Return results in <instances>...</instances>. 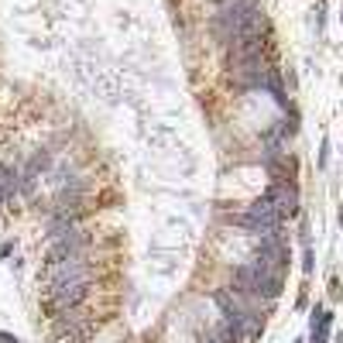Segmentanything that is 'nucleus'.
Masks as SVG:
<instances>
[{
  "label": "nucleus",
  "instance_id": "f257e3e1",
  "mask_svg": "<svg viewBox=\"0 0 343 343\" xmlns=\"http://www.w3.org/2000/svg\"><path fill=\"white\" fill-rule=\"evenodd\" d=\"M258 14H264L258 0H230L227 7H220L217 17H213V34H217V41H223V45L237 41L240 34L251 28V21L258 17Z\"/></svg>",
  "mask_w": 343,
  "mask_h": 343
},
{
  "label": "nucleus",
  "instance_id": "20e7f679",
  "mask_svg": "<svg viewBox=\"0 0 343 343\" xmlns=\"http://www.w3.org/2000/svg\"><path fill=\"white\" fill-rule=\"evenodd\" d=\"M268 196H271V203H274V209H278V217H295V213H298V196H295V189H292V185L274 182Z\"/></svg>",
  "mask_w": 343,
  "mask_h": 343
},
{
  "label": "nucleus",
  "instance_id": "423d86ee",
  "mask_svg": "<svg viewBox=\"0 0 343 343\" xmlns=\"http://www.w3.org/2000/svg\"><path fill=\"white\" fill-rule=\"evenodd\" d=\"M11 192H14V179H11V172L0 165V199H7Z\"/></svg>",
  "mask_w": 343,
  "mask_h": 343
},
{
  "label": "nucleus",
  "instance_id": "0eeeda50",
  "mask_svg": "<svg viewBox=\"0 0 343 343\" xmlns=\"http://www.w3.org/2000/svg\"><path fill=\"white\" fill-rule=\"evenodd\" d=\"M0 343H21L17 336H11V333H0Z\"/></svg>",
  "mask_w": 343,
  "mask_h": 343
},
{
  "label": "nucleus",
  "instance_id": "f03ea898",
  "mask_svg": "<svg viewBox=\"0 0 343 343\" xmlns=\"http://www.w3.org/2000/svg\"><path fill=\"white\" fill-rule=\"evenodd\" d=\"M82 295H86V282H69V285L48 288V302H52L55 312H69V309L76 306Z\"/></svg>",
  "mask_w": 343,
  "mask_h": 343
},
{
  "label": "nucleus",
  "instance_id": "7ed1b4c3",
  "mask_svg": "<svg viewBox=\"0 0 343 343\" xmlns=\"http://www.w3.org/2000/svg\"><path fill=\"white\" fill-rule=\"evenodd\" d=\"M254 261L261 264V268H268V271L282 274V268H285V261H288V251H285V244H282L278 237H268L261 244V251H258Z\"/></svg>",
  "mask_w": 343,
  "mask_h": 343
},
{
  "label": "nucleus",
  "instance_id": "39448f33",
  "mask_svg": "<svg viewBox=\"0 0 343 343\" xmlns=\"http://www.w3.org/2000/svg\"><path fill=\"white\" fill-rule=\"evenodd\" d=\"M330 323H333V316L319 312V319L312 323V343H326V333H330Z\"/></svg>",
  "mask_w": 343,
  "mask_h": 343
}]
</instances>
